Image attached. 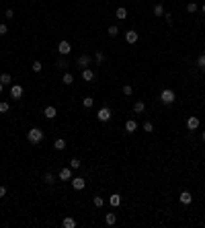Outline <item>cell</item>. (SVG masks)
<instances>
[{
    "mask_svg": "<svg viewBox=\"0 0 205 228\" xmlns=\"http://www.w3.org/2000/svg\"><path fill=\"white\" fill-rule=\"evenodd\" d=\"M27 140H29L31 144H39L41 140H43V132H41L39 128H31L29 132H27Z\"/></svg>",
    "mask_w": 205,
    "mask_h": 228,
    "instance_id": "1",
    "label": "cell"
},
{
    "mask_svg": "<svg viewBox=\"0 0 205 228\" xmlns=\"http://www.w3.org/2000/svg\"><path fill=\"white\" fill-rule=\"evenodd\" d=\"M160 101H162L164 105H172V103L176 101V95H174V90H170V89H164V90L160 93Z\"/></svg>",
    "mask_w": 205,
    "mask_h": 228,
    "instance_id": "2",
    "label": "cell"
},
{
    "mask_svg": "<svg viewBox=\"0 0 205 228\" xmlns=\"http://www.w3.org/2000/svg\"><path fill=\"white\" fill-rule=\"evenodd\" d=\"M111 117H113V113H111V109H109V107H101V109L97 111V119H98V121H102V124H105V121H109Z\"/></svg>",
    "mask_w": 205,
    "mask_h": 228,
    "instance_id": "3",
    "label": "cell"
},
{
    "mask_svg": "<svg viewBox=\"0 0 205 228\" xmlns=\"http://www.w3.org/2000/svg\"><path fill=\"white\" fill-rule=\"evenodd\" d=\"M58 51H60V56H68L70 51H72L70 41H60V43H58Z\"/></svg>",
    "mask_w": 205,
    "mask_h": 228,
    "instance_id": "4",
    "label": "cell"
},
{
    "mask_svg": "<svg viewBox=\"0 0 205 228\" xmlns=\"http://www.w3.org/2000/svg\"><path fill=\"white\" fill-rule=\"evenodd\" d=\"M23 93H25V89L21 85H12V86H10V97H12V99H21Z\"/></svg>",
    "mask_w": 205,
    "mask_h": 228,
    "instance_id": "5",
    "label": "cell"
},
{
    "mask_svg": "<svg viewBox=\"0 0 205 228\" xmlns=\"http://www.w3.org/2000/svg\"><path fill=\"white\" fill-rule=\"evenodd\" d=\"M62 181H72V169L70 167H64L62 171H60V175H58Z\"/></svg>",
    "mask_w": 205,
    "mask_h": 228,
    "instance_id": "6",
    "label": "cell"
},
{
    "mask_svg": "<svg viewBox=\"0 0 205 228\" xmlns=\"http://www.w3.org/2000/svg\"><path fill=\"white\" fill-rule=\"evenodd\" d=\"M197 128H199V117H195V115H193V117H189V119H187V129L195 132Z\"/></svg>",
    "mask_w": 205,
    "mask_h": 228,
    "instance_id": "7",
    "label": "cell"
},
{
    "mask_svg": "<svg viewBox=\"0 0 205 228\" xmlns=\"http://www.w3.org/2000/svg\"><path fill=\"white\" fill-rule=\"evenodd\" d=\"M137 39H140V35H137V33H136V31H133V29L125 31V41H127V43H136Z\"/></svg>",
    "mask_w": 205,
    "mask_h": 228,
    "instance_id": "8",
    "label": "cell"
},
{
    "mask_svg": "<svg viewBox=\"0 0 205 228\" xmlns=\"http://www.w3.org/2000/svg\"><path fill=\"white\" fill-rule=\"evenodd\" d=\"M84 185H86V181H84L82 177H74V179H72V187L76 189V191H80V189H84Z\"/></svg>",
    "mask_w": 205,
    "mask_h": 228,
    "instance_id": "9",
    "label": "cell"
},
{
    "mask_svg": "<svg viewBox=\"0 0 205 228\" xmlns=\"http://www.w3.org/2000/svg\"><path fill=\"white\" fill-rule=\"evenodd\" d=\"M90 62H93V60H90V56H86V54H82V56H80V58H78V66H80V68H88V66H90Z\"/></svg>",
    "mask_w": 205,
    "mask_h": 228,
    "instance_id": "10",
    "label": "cell"
},
{
    "mask_svg": "<svg viewBox=\"0 0 205 228\" xmlns=\"http://www.w3.org/2000/svg\"><path fill=\"white\" fill-rule=\"evenodd\" d=\"M43 115H45L47 119H54L55 115H58V109H55L54 105H49V107H45V109H43Z\"/></svg>",
    "mask_w": 205,
    "mask_h": 228,
    "instance_id": "11",
    "label": "cell"
},
{
    "mask_svg": "<svg viewBox=\"0 0 205 228\" xmlns=\"http://www.w3.org/2000/svg\"><path fill=\"white\" fill-rule=\"evenodd\" d=\"M136 129H137L136 119H127V121H125V132H127V134H133Z\"/></svg>",
    "mask_w": 205,
    "mask_h": 228,
    "instance_id": "12",
    "label": "cell"
},
{
    "mask_svg": "<svg viewBox=\"0 0 205 228\" xmlns=\"http://www.w3.org/2000/svg\"><path fill=\"white\" fill-rule=\"evenodd\" d=\"M82 80L84 82H90V80H94V72L90 68H84L82 70Z\"/></svg>",
    "mask_w": 205,
    "mask_h": 228,
    "instance_id": "13",
    "label": "cell"
},
{
    "mask_svg": "<svg viewBox=\"0 0 205 228\" xmlns=\"http://www.w3.org/2000/svg\"><path fill=\"white\" fill-rule=\"evenodd\" d=\"M179 199H181V203H185V206H189V203L193 201V195H191L189 191H183V193L179 195Z\"/></svg>",
    "mask_w": 205,
    "mask_h": 228,
    "instance_id": "14",
    "label": "cell"
},
{
    "mask_svg": "<svg viewBox=\"0 0 205 228\" xmlns=\"http://www.w3.org/2000/svg\"><path fill=\"white\" fill-rule=\"evenodd\" d=\"M109 203H111L113 208H119V206H121V195H119V193H113L111 197H109Z\"/></svg>",
    "mask_w": 205,
    "mask_h": 228,
    "instance_id": "15",
    "label": "cell"
},
{
    "mask_svg": "<svg viewBox=\"0 0 205 228\" xmlns=\"http://www.w3.org/2000/svg\"><path fill=\"white\" fill-rule=\"evenodd\" d=\"M62 226H64V228H76V220H74L72 216H68V218H64Z\"/></svg>",
    "mask_w": 205,
    "mask_h": 228,
    "instance_id": "16",
    "label": "cell"
},
{
    "mask_svg": "<svg viewBox=\"0 0 205 228\" xmlns=\"http://www.w3.org/2000/svg\"><path fill=\"white\" fill-rule=\"evenodd\" d=\"M133 111H136V113H144V111H146V103H144V101H136V103H133Z\"/></svg>",
    "mask_w": 205,
    "mask_h": 228,
    "instance_id": "17",
    "label": "cell"
},
{
    "mask_svg": "<svg viewBox=\"0 0 205 228\" xmlns=\"http://www.w3.org/2000/svg\"><path fill=\"white\" fill-rule=\"evenodd\" d=\"M115 15H117V19H119V21L127 19V8H125V6H119V8H117V12H115Z\"/></svg>",
    "mask_w": 205,
    "mask_h": 228,
    "instance_id": "18",
    "label": "cell"
},
{
    "mask_svg": "<svg viewBox=\"0 0 205 228\" xmlns=\"http://www.w3.org/2000/svg\"><path fill=\"white\" fill-rule=\"evenodd\" d=\"M105 222H107L109 224V226H113V224H115V222H117V216H115V214H107V216H105Z\"/></svg>",
    "mask_w": 205,
    "mask_h": 228,
    "instance_id": "19",
    "label": "cell"
},
{
    "mask_svg": "<svg viewBox=\"0 0 205 228\" xmlns=\"http://www.w3.org/2000/svg\"><path fill=\"white\" fill-rule=\"evenodd\" d=\"M0 82H2V85H8V82H12V76H10L8 72H4V74H0Z\"/></svg>",
    "mask_w": 205,
    "mask_h": 228,
    "instance_id": "20",
    "label": "cell"
},
{
    "mask_svg": "<svg viewBox=\"0 0 205 228\" xmlns=\"http://www.w3.org/2000/svg\"><path fill=\"white\" fill-rule=\"evenodd\" d=\"M54 148H55V150H64V148H66V140H64V138L55 140V144H54Z\"/></svg>",
    "mask_w": 205,
    "mask_h": 228,
    "instance_id": "21",
    "label": "cell"
},
{
    "mask_svg": "<svg viewBox=\"0 0 205 228\" xmlns=\"http://www.w3.org/2000/svg\"><path fill=\"white\" fill-rule=\"evenodd\" d=\"M154 15H156V17H164V6L156 4V6H154Z\"/></svg>",
    "mask_w": 205,
    "mask_h": 228,
    "instance_id": "22",
    "label": "cell"
},
{
    "mask_svg": "<svg viewBox=\"0 0 205 228\" xmlns=\"http://www.w3.org/2000/svg\"><path fill=\"white\" fill-rule=\"evenodd\" d=\"M93 203L97 206V208H102V203H105V199H102L101 195H94V197H93Z\"/></svg>",
    "mask_w": 205,
    "mask_h": 228,
    "instance_id": "23",
    "label": "cell"
},
{
    "mask_svg": "<svg viewBox=\"0 0 205 228\" xmlns=\"http://www.w3.org/2000/svg\"><path fill=\"white\" fill-rule=\"evenodd\" d=\"M31 70H33V72H41V70H43V64L35 60V62H33V66H31Z\"/></svg>",
    "mask_w": 205,
    "mask_h": 228,
    "instance_id": "24",
    "label": "cell"
},
{
    "mask_svg": "<svg viewBox=\"0 0 205 228\" xmlns=\"http://www.w3.org/2000/svg\"><path fill=\"white\" fill-rule=\"evenodd\" d=\"M43 181H45V183H47V185H51V183H54V181H55V177H54V175H51V173H45V175H43Z\"/></svg>",
    "mask_w": 205,
    "mask_h": 228,
    "instance_id": "25",
    "label": "cell"
},
{
    "mask_svg": "<svg viewBox=\"0 0 205 228\" xmlns=\"http://www.w3.org/2000/svg\"><path fill=\"white\" fill-rule=\"evenodd\" d=\"M93 103H94V99H90V97H84V99H82V107H86V109H88V107H93Z\"/></svg>",
    "mask_w": 205,
    "mask_h": 228,
    "instance_id": "26",
    "label": "cell"
},
{
    "mask_svg": "<svg viewBox=\"0 0 205 228\" xmlns=\"http://www.w3.org/2000/svg\"><path fill=\"white\" fill-rule=\"evenodd\" d=\"M119 33V29H117V27H115V25H111V27H109V29H107V35H109V37H115V35H117Z\"/></svg>",
    "mask_w": 205,
    "mask_h": 228,
    "instance_id": "27",
    "label": "cell"
},
{
    "mask_svg": "<svg viewBox=\"0 0 205 228\" xmlns=\"http://www.w3.org/2000/svg\"><path fill=\"white\" fill-rule=\"evenodd\" d=\"M80 167H82V163H80L78 158H72V160H70V169H80Z\"/></svg>",
    "mask_w": 205,
    "mask_h": 228,
    "instance_id": "28",
    "label": "cell"
},
{
    "mask_svg": "<svg viewBox=\"0 0 205 228\" xmlns=\"http://www.w3.org/2000/svg\"><path fill=\"white\" fill-rule=\"evenodd\" d=\"M197 66H199L201 70H205V54H201L199 58H197Z\"/></svg>",
    "mask_w": 205,
    "mask_h": 228,
    "instance_id": "29",
    "label": "cell"
},
{
    "mask_svg": "<svg viewBox=\"0 0 205 228\" xmlns=\"http://www.w3.org/2000/svg\"><path fill=\"white\" fill-rule=\"evenodd\" d=\"M187 12H189V15L197 12V4H195V2H189V4H187Z\"/></svg>",
    "mask_w": 205,
    "mask_h": 228,
    "instance_id": "30",
    "label": "cell"
},
{
    "mask_svg": "<svg viewBox=\"0 0 205 228\" xmlns=\"http://www.w3.org/2000/svg\"><path fill=\"white\" fill-rule=\"evenodd\" d=\"M8 109H10V105L6 103V101H2V103H0V113H8Z\"/></svg>",
    "mask_w": 205,
    "mask_h": 228,
    "instance_id": "31",
    "label": "cell"
},
{
    "mask_svg": "<svg viewBox=\"0 0 205 228\" xmlns=\"http://www.w3.org/2000/svg\"><path fill=\"white\" fill-rule=\"evenodd\" d=\"M64 85H72V82H74V76L72 74H64Z\"/></svg>",
    "mask_w": 205,
    "mask_h": 228,
    "instance_id": "32",
    "label": "cell"
},
{
    "mask_svg": "<svg viewBox=\"0 0 205 228\" xmlns=\"http://www.w3.org/2000/svg\"><path fill=\"white\" fill-rule=\"evenodd\" d=\"M123 95H127V97H131V95H133V86L125 85V86H123Z\"/></svg>",
    "mask_w": 205,
    "mask_h": 228,
    "instance_id": "33",
    "label": "cell"
},
{
    "mask_svg": "<svg viewBox=\"0 0 205 228\" xmlns=\"http://www.w3.org/2000/svg\"><path fill=\"white\" fill-rule=\"evenodd\" d=\"M94 60H97L98 64H101L102 60H105V54H102V51H97V56H94Z\"/></svg>",
    "mask_w": 205,
    "mask_h": 228,
    "instance_id": "34",
    "label": "cell"
},
{
    "mask_svg": "<svg viewBox=\"0 0 205 228\" xmlns=\"http://www.w3.org/2000/svg\"><path fill=\"white\" fill-rule=\"evenodd\" d=\"M66 66H68V64H66V60H64V56H62V58L58 60V68H62V70H64Z\"/></svg>",
    "mask_w": 205,
    "mask_h": 228,
    "instance_id": "35",
    "label": "cell"
},
{
    "mask_svg": "<svg viewBox=\"0 0 205 228\" xmlns=\"http://www.w3.org/2000/svg\"><path fill=\"white\" fill-rule=\"evenodd\" d=\"M144 129H146V132H154V125H152V121H146V124H144Z\"/></svg>",
    "mask_w": 205,
    "mask_h": 228,
    "instance_id": "36",
    "label": "cell"
},
{
    "mask_svg": "<svg viewBox=\"0 0 205 228\" xmlns=\"http://www.w3.org/2000/svg\"><path fill=\"white\" fill-rule=\"evenodd\" d=\"M6 33H8V27L4 23H0V35H6Z\"/></svg>",
    "mask_w": 205,
    "mask_h": 228,
    "instance_id": "37",
    "label": "cell"
},
{
    "mask_svg": "<svg viewBox=\"0 0 205 228\" xmlns=\"http://www.w3.org/2000/svg\"><path fill=\"white\" fill-rule=\"evenodd\" d=\"M164 19H166L168 25H172V15H170V12H164Z\"/></svg>",
    "mask_w": 205,
    "mask_h": 228,
    "instance_id": "38",
    "label": "cell"
},
{
    "mask_svg": "<svg viewBox=\"0 0 205 228\" xmlns=\"http://www.w3.org/2000/svg\"><path fill=\"white\" fill-rule=\"evenodd\" d=\"M12 17H15V10L8 8V10H6V19H12Z\"/></svg>",
    "mask_w": 205,
    "mask_h": 228,
    "instance_id": "39",
    "label": "cell"
},
{
    "mask_svg": "<svg viewBox=\"0 0 205 228\" xmlns=\"http://www.w3.org/2000/svg\"><path fill=\"white\" fill-rule=\"evenodd\" d=\"M4 195H6V187H4V185H0V199L4 197Z\"/></svg>",
    "mask_w": 205,
    "mask_h": 228,
    "instance_id": "40",
    "label": "cell"
},
{
    "mask_svg": "<svg viewBox=\"0 0 205 228\" xmlns=\"http://www.w3.org/2000/svg\"><path fill=\"white\" fill-rule=\"evenodd\" d=\"M201 140H203V142H205V132H201Z\"/></svg>",
    "mask_w": 205,
    "mask_h": 228,
    "instance_id": "41",
    "label": "cell"
},
{
    "mask_svg": "<svg viewBox=\"0 0 205 228\" xmlns=\"http://www.w3.org/2000/svg\"><path fill=\"white\" fill-rule=\"evenodd\" d=\"M201 12H203V15H205V4H203V6H201Z\"/></svg>",
    "mask_w": 205,
    "mask_h": 228,
    "instance_id": "42",
    "label": "cell"
},
{
    "mask_svg": "<svg viewBox=\"0 0 205 228\" xmlns=\"http://www.w3.org/2000/svg\"><path fill=\"white\" fill-rule=\"evenodd\" d=\"M2 89H4V85H2V82H0V93H2Z\"/></svg>",
    "mask_w": 205,
    "mask_h": 228,
    "instance_id": "43",
    "label": "cell"
}]
</instances>
